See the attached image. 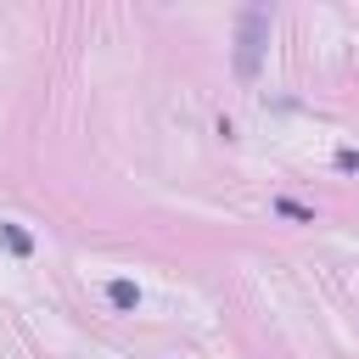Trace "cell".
I'll list each match as a JSON object with an SVG mask.
<instances>
[{
    "label": "cell",
    "instance_id": "3957f363",
    "mask_svg": "<svg viewBox=\"0 0 359 359\" xmlns=\"http://www.w3.org/2000/svg\"><path fill=\"white\" fill-rule=\"evenodd\" d=\"M0 241H6V247H11V252H17V258H28V252H34V236H28V230H22V224H11V219H6V224H0Z\"/></svg>",
    "mask_w": 359,
    "mask_h": 359
},
{
    "label": "cell",
    "instance_id": "5b68a950",
    "mask_svg": "<svg viewBox=\"0 0 359 359\" xmlns=\"http://www.w3.org/2000/svg\"><path fill=\"white\" fill-rule=\"evenodd\" d=\"M337 168H342V174H359V151L342 146V151H337Z\"/></svg>",
    "mask_w": 359,
    "mask_h": 359
},
{
    "label": "cell",
    "instance_id": "7a4b0ae2",
    "mask_svg": "<svg viewBox=\"0 0 359 359\" xmlns=\"http://www.w3.org/2000/svg\"><path fill=\"white\" fill-rule=\"evenodd\" d=\"M107 303L123 309V314H135V309H140V286H135V280H107Z\"/></svg>",
    "mask_w": 359,
    "mask_h": 359
},
{
    "label": "cell",
    "instance_id": "6da1fadb",
    "mask_svg": "<svg viewBox=\"0 0 359 359\" xmlns=\"http://www.w3.org/2000/svg\"><path fill=\"white\" fill-rule=\"evenodd\" d=\"M264 45H269V11L264 6H247L241 22H236V79H252L258 73Z\"/></svg>",
    "mask_w": 359,
    "mask_h": 359
},
{
    "label": "cell",
    "instance_id": "277c9868",
    "mask_svg": "<svg viewBox=\"0 0 359 359\" xmlns=\"http://www.w3.org/2000/svg\"><path fill=\"white\" fill-rule=\"evenodd\" d=\"M275 213H280V219H297V224H314V208H303V202H292V196H275Z\"/></svg>",
    "mask_w": 359,
    "mask_h": 359
}]
</instances>
